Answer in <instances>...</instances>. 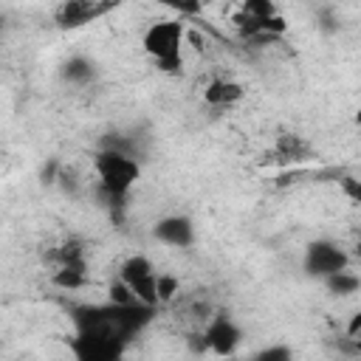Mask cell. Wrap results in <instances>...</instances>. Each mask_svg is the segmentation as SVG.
Here are the masks:
<instances>
[{"label":"cell","mask_w":361,"mask_h":361,"mask_svg":"<svg viewBox=\"0 0 361 361\" xmlns=\"http://www.w3.org/2000/svg\"><path fill=\"white\" fill-rule=\"evenodd\" d=\"M68 316L73 322V333H90V336H104L121 344H130L138 333H144L152 319L158 316V305H118V302H102V305H71Z\"/></svg>","instance_id":"obj_1"},{"label":"cell","mask_w":361,"mask_h":361,"mask_svg":"<svg viewBox=\"0 0 361 361\" xmlns=\"http://www.w3.org/2000/svg\"><path fill=\"white\" fill-rule=\"evenodd\" d=\"M93 172H96L99 197L107 206L110 220L121 226L124 212H127V197L141 178V158L121 152V149L99 147V152L93 155Z\"/></svg>","instance_id":"obj_2"},{"label":"cell","mask_w":361,"mask_h":361,"mask_svg":"<svg viewBox=\"0 0 361 361\" xmlns=\"http://www.w3.org/2000/svg\"><path fill=\"white\" fill-rule=\"evenodd\" d=\"M183 39H186L183 20H158L144 31L141 45L161 73L178 76L183 71Z\"/></svg>","instance_id":"obj_3"},{"label":"cell","mask_w":361,"mask_h":361,"mask_svg":"<svg viewBox=\"0 0 361 361\" xmlns=\"http://www.w3.org/2000/svg\"><path fill=\"white\" fill-rule=\"evenodd\" d=\"M118 6H121V0H62L54 8V25L59 31H79V28L107 17Z\"/></svg>","instance_id":"obj_4"},{"label":"cell","mask_w":361,"mask_h":361,"mask_svg":"<svg viewBox=\"0 0 361 361\" xmlns=\"http://www.w3.org/2000/svg\"><path fill=\"white\" fill-rule=\"evenodd\" d=\"M302 265H305V274H307V276L324 279V276H330V274H336V271L350 268V254H347L338 243L322 237V240L307 243Z\"/></svg>","instance_id":"obj_5"},{"label":"cell","mask_w":361,"mask_h":361,"mask_svg":"<svg viewBox=\"0 0 361 361\" xmlns=\"http://www.w3.org/2000/svg\"><path fill=\"white\" fill-rule=\"evenodd\" d=\"M118 276L133 288V293L138 296V302L158 305L161 307V302H158V271L149 262V257H144V254L127 257L121 262V268H118Z\"/></svg>","instance_id":"obj_6"},{"label":"cell","mask_w":361,"mask_h":361,"mask_svg":"<svg viewBox=\"0 0 361 361\" xmlns=\"http://www.w3.org/2000/svg\"><path fill=\"white\" fill-rule=\"evenodd\" d=\"M200 330H203V336H206L209 350L217 353V355H231V353L240 347V341H243L240 324H237L226 310H214V313L206 319V324H203Z\"/></svg>","instance_id":"obj_7"},{"label":"cell","mask_w":361,"mask_h":361,"mask_svg":"<svg viewBox=\"0 0 361 361\" xmlns=\"http://www.w3.org/2000/svg\"><path fill=\"white\" fill-rule=\"evenodd\" d=\"M127 344L104 338V336H90V333H73L71 338V353L79 361H116L121 358Z\"/></svg>","instance_id":"obj_8"},{"label":"cell","mask_w":361,"mask_h":361,"mask_svg":"<svg viewBox=\"0 0 361 361\" xmlns=\"http://www.w3.org/2000/svg\"><path fill=\"white\" fill-rule=\"evenodd\" d=\"M152 237L169 248H192L195 245V223L186 214H166L152 226Z\"/></svg>","instance_id":"obj_9"},{"label":"cell","mask_w":361,"mask_h":361,"mask_svg":"<svg viewBox=\"0 0 361 361\" xmlns=\"http://www.w3.org/2000/svg\"><path fill=\"white\" fill-rule=\"evenodd\" d=\"M271 164H279V166H290V164H305V161H313L316 152L310 147V141L299 133H282L276 135L271 152H268Z\"/></svg>","instance_id":"obj_10"},{"label":"cell","mask_w":361,"mask_h":361,"mask_svg":"<svg viewBox=\"0 0 361 361\" xmlns=\"http://www.w3.org/2000/svg\"><path fill=\"white\" fill-rule=\"evenodd\" d=\"M45 262L54 268H79V271H87V248L82 240L76 237H68L62 240L59 245H54L51 251H45Z\"/></svg>","instance_id":"obj_11"},{"label":"cell","mask_w":361,"mask_h":361,"mask_svg":"<svg viewBox=\"0 0 361 361\" xmlns=\"http://www.w3.org/2000/svg\"><path fill=\"white\" fill-rule=\"evenodd\" d=\"M243 96H245V87L237 79H226V76H217L203 87V102L214 110L234 107L237 102H243Z\"/></svg>","instance_id":"obj_12"},{"label":"cell","mask_w":361,"mask_h":361,"mask_svg":"<svg viewBox=\"0 0 361 361\" xmlns=\"http://www.w3.org/2000/svg\"><path fill=\"white\" fill-rule=\"evenodd\" d=\"M59 76H62V82H68V85H90V82L96 79V62L87 59V56L73 54V56H68V59L59 65Z\"/></svg>","instance_id":"obj_13"},{"label":"cell","mask_w":361,"mask_h":361,"mask_svg":"<svg viewBox=\"0 0 361 361\" xmlns=\"http://www.w3.org/2000/svg\"><path fill=\"white\" fill-rule=\"evenodd\" d=\"M279 14V6L274 0H240L237 11L231 14V25L251 23V20H271Z\"/></svg>","instance_id":"obj_14"},{"label":"cell","mask_w":361,"mask_h":361,"mask_svg":"<svg viewBox=\"0 0 361 361\" xmlns=\"http://www.w3.org/2000/svg\"><path fill=\"white\" fill-rule=\"evenodd\" d=\"M322 282H324L327 293H333V296H353V293H358V288H361V276H358V274H350V268L336 271V274L324 276Z\"/></svg>","instance_id":"obj_15"},{"label":"cell","mask_w":361,"mask_h":361,"mask_svg":"<svg viewBox=\"0 0 361 361\" xmlns=\"http://www.w3.org/2000/svg\"><path fill=\"white\" fill-rule=\"evenodd\" d=\"M51 285L59 290H79L87 285V271L79 268H54L51 271Z\"/></svg>","instance_id":"obj_16"},{"label":"cell","mask_w":361,"mask_h":361,"mask_svg":"<svg viewBox=\"0 0 361 361\" xmlns=\"http://www.w3.org/2000/svg\"><path fill=\"white\" fill-rule=\"evenodd\" d=\"M149 3L164 6V8H169V11L180 14V17H197L203 11V6H206V0H149Z\"/></svg>","instance_id":"obj_17"},{"label":"cell","mask_w":361,"mask_h":361,"mask_svg":"<svg viewBox=\"0 0 361 361\" xmlns=\"http://www.w3.org/2000/svg\"><path fill=\"white\" fill-rule=\"evenodd\" d=\"M180 293V279L175 274H158V302L169 305Z\"/></svg>","instance_id":"obj_18"},{"label":"cell","mask_w":361,"mask_h":361,"mask_svg":"<svg viewBox=\"0 0 361 361\" xmlns=\"http://www.w3.org/2000/svg\"><path fill=\"white\" fill-rule=\"evenodd\" d=\"M107 299H110V302H118V305H133V302H138V296L133 293V288H130L121 276L110 282V288H107Z\"/></svg>","instance_id":"obj_19"},{"label":"cell","mask_w":361,"mask_h":361,"mask_svg":"<svg viewBox=\"0 0 361 361\" xmlns=\"http://www.w3.org/2000/svg\"><path fill=\"white\" fill-rule=\"evenodd\" d=\"M290 355H293V350L285 347V344H271V347H262V350L254 353L257 361H288Z\"/></svg>","instance_id":"obj_20"},{"label":"cell","mask_w":361,"mask_h":361,"mask_svg":"<svg viewBox=\"0 0 361 361\" xmlns=\"http://www.w3.org/2000/svg\"><path fill=\"white\" fill-rule=\"evenodd\" d=\"M341 183V192H344V197L350 200V203H355V206H361V178H341L338 180Z\"/></svg>","instance_id":"obj_21"},{"label":"cell","mask_w":361,"mask_h":361,"mask_svg":"<svg viewBox=\"0 0 361 361\" xmlns=\"http://www.w3.org/2000/svg\"><path fill=\"white\" fill-rule=\"evenodd\" d=\"M344 336H347V338H353V341L361 336V310L350 316V322H347V327H344Z\"/></svg>","instance_id":"obj_22"},{"label":"cell","mask_w":361,"mask_h":361,"mask_svg":"<svg viewBox=\"0 0 361 361\" xmlns=\"http://www.w3.org/2000/svg\"><path fill=\"white\" fill-rule=\"evenodd\" d=\"M353 118H355V124H358V127H361V107H358V110H355V116H353Z\"/></svg>","instance_id":"obj_23"},{"label":"cell","mask_w":361,"mask_h":361,"mask_svg":"<svg viewBox=\"0 0 361 361\" xmlns=\"http://www.w3.org/2000/svg\"><path fill=\"white\" fill-rule=\"evenodd\" d=\"M355 355H361V336L355 338Z\"/></svg>","instance_id":"obj_24"}]
</instances>
